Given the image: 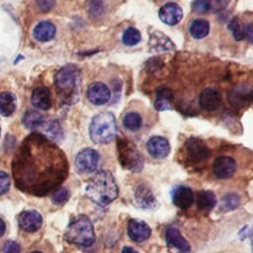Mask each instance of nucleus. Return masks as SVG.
Returning a JSON list of instances; mask_svg holds the SVG:
<instances>
[{"instance_id": "obj_23", "label": "nucleus", "mask_w": 253, "mask_h": 253, "mask_svg": "<svg viewBox=\"0 0 253 253\" xmlns=\"http://www.w3.org/2000/svg\"><path fill=\"white\" fill-rule=\"evenodd\" d=\"M17 100L13 93L2 92L0 94V115L3 117H8L12 115L16 109Z\"/></svg>"}, {"instance_id": "obj_13", "label": "nucleus", "mask_w": 253, "mask_h": 253, "mask_svg": "<svg viewBox=\"0 0 253 253\" xmlns=\"http://www.w3.org/2000/svg\"><path fill=\"white\" fill-rule=\"evenodd\" d=\"M200 106L203 110L208 112H212L218 109L221 103V95L215 88H206L200 95L199 98Z\"/></svg>"}, {"instance_id": "obj_29", "label": "nucleus", "mask_w": 253, "mask_h": 253, "mask_svg": "<svg viewBox=\"0 0 253 253\" xmlns=\"http://www.w3.org/2000/svg\"><path fill=\"white\" fill-rule=\"evenodd\" d=\"M123 124L127 129L135 131V130H138L140 128L141 124H142V119L137 113L130 112V113H127L124 117Z\"/></svg>"}, {"instance_id": "obj_25", "label": "nucleus", "mask_w": 253, "mask_h": 253, "mask_svg": "<svg viewBox=\"0 0 253 253\" xmlns=\"http://www.w3.org/2000/svg\"><path fill=\"white\" fill-rule=\"evenodd\" d=\"M150 41L152 42L153 48H155L157 50L173 49L175 47V45L170 41V39L168 37H166L165 35H163L162 33H160L159 31L154 34H151Z\"/></svg>"}, {"instance_id": "obj_39", "label": "nucleus", "mask_w": 253, "mask_h": 253, "mask_svg": "<svg viewBox=\"0 0 253 253\" xmlns=\"http://www.w3.org/2000/svg\"><path fill=\"white\" fill-rule=\"evenodd\" d=\"M5 231H6V224H5L4 220L0 218V238L4 236Z\"/></svg>"}, {"instance_id": "obj_10", "label": "nucleus", "mask_w": 253, "mask_h": 253, "mask_svg": "<svg viewBox=\"0 0 253 253\" xmlns=\"http://www.w3.org/2000/svg\"><path fill=\"white\" fill-rule=\"evenodd\" d=\"M19 225L26 232H35L39 230L42 224V214L35 211L29 210L23 211L19 215Z\"/></svg>"}, {"instance_id": "obj_17", "label": "nucleus", "mask_w": 253, "mask_h": 253, "mask_svg": "<svg viewBox=\"0 0 253 253\" xmlns=\"http://www.w3.org/2000/svg\"><path fill=\"white\" fill-rule=\"evenodd\" d=\"M32 104L34 107L40 110H47L51 106L50 91L45 86H40L34 89L31 97Z\"/></svg>"}, {"instance_id": "obj_18", "label": "nucleus", "mask_w": 253, "mask_h": 253, "mask_svg": "<svg viewBox=\"0 0 253 253\" xmlns=\"http://www.w3.org/2000/svg\"><path fill=\"white\" fill-rule=\"evenodd\" d=\"M134 201L136 205L143 209H152L156 206V200L146 185H139L134 193Z\"/></svg>"}, {"instance_id": "obj_11", "label": "nucleus", "mask_w": 253, "mask_h": 253, "mask_svg": "<svg viewBox=\"0 0 253 253\" xmlns=\"http://www.w3.org/2000/svg\"><path fill=\"white\" fill-rule=\"evenodd\" d=\"M88 100L94 105H104L110 100L111 92L109 87L102 82H94L89 85L86 92Z\"/></svg>"}, {"instance_id": "obj_36", "label": "nucleus", "mask_w": 253, "mask_h": 253, "mask_svg": "<svg viewBox=\"0 0 253 253\" xmlns=\"http://www.w3.org/2000/svg\"><path fill=\"white\" fill-rule=\"evenodd\" d=\"M211 9V2L209 1H195L193 2V10L198 13H205Z\"/></svg>"}, {"instance_id": "obj_34", "label": "nucleus", "mask_w": 253, "mask_h": 253, "mask_svg": "<svg viewBox=\"0 0 253 253\" xmlns=\"http://www.w3.org/2000/svg\"><path fill=\"white\" fill-rule=\"evenodd\" d=\"M11 185L10 177L7 173L0 171V195H3L8 192Z\"/></svg>"}, {"instance_id": "obj_22", "label": "nucleus", "mask_w": 253, "mask_h": 253, "mask_svg": "<svg viewBox=\"0 0 253 253\" xmlns=\"http://www.w3.org/2000/svg\"><path fill=\"white\" fill-rule=\"evenodd\" d=\"M55 27L49 21L40 22L34 29V37L40 42H48L55 35Z\"/></svg>"}, {"instance_id": "obj_31", "label": "nucleus", "mask_w": 253, "mask_h": 253, "mask_svg": "<svg viewBox=\"0 0 253 253\" xmlns=\"http://www.w3.org/2000/svg\"><path fill=\"white\" fill-rule=\"evenodd\" d=\"M222 204H223L224 209L229 210V211L234 210L239 206L240 199L236 194H233V193L226 194L222 199Z\"/></svg>"}, {"instance_id": "obj_28", "label": "nucleus", "mask_w": 253, "mask_h": 253, "mask_svg": "<svg viewBox=\"0 0 253 253\" xmlns=\"http://www.w3.org/2000/svg\"><path fill=\"white\" fill-rule=\"evenodd\" d=\"M43 126V132L46 136H48L52 140H58L62 136V129L58 122L49 121L48 123H43L42 125Z\"/></svg>"}, {"instance_id": "obj_3", "label": "nucleus", "mask_w": 253, "mask_h": 253, "mask_svg": "<svg viewBox=\"0 0 253 253\" xmlns=\"http://www.w3.org/2000/svg\"><path fill=\"white\" fill-rule=\"evenodd\" d=\"M57 91L63 101L72 103L76 100L79 91V71L73 65H66L60 68L54 79Z\"/></svg>"}, {"instance_id": "obj_35", "label": "nucleus", "mask_w": 253, "mask_h": 253, "mask_svg": "<svg viewBox=\"0 0 253 253\" xmlns=\"http://www.w3.org/2000/svg\"><path fill=\"white\" fill-rule=\"evenodd\" d=\"M2 252L3 253H21V246L16 241L8 240L5 242Z\"/></svg>"}, {"instance_id": "obj_41", "label": "nucleus", "mask_w": 253, "mask_h": 253, "mask_svg": "<svg viewBox=\"0 0 253 253\" xmlns=\"http://www.w3.org/2000/svg\"><path fill=\"white\" fill-rule=\"evenodd\" d=\"M31 253H42L41 251H33V252H31Z\"/></svg>"}, {"instance_id": "obj_14", "label": "nucleus", "mask_w": 253, "mask_h": 253, "mask_svg": "<svg viewBox=\"0 0 253 253\" xmlns=\"http://www.w3.org/2000/svg\"><path fill=\"white\" fill-rule=\"evenodd\" d=\"M127 234L135 242H142L151 234V229L146 222L140 219H130L127 223Z\"/></svg>"}, {"instance_id": "obj_21", "label": "nucleus", "mask_w": 253, "mask_h": 253, "mask_svg": "<svg viewBox=\"0 0 253 253\" xmlns=\"http://www.w3.org/2000/svg\"><path fill=\"white\" fill-rule=\"evenodd\" d=\"M155 95H156V99H155L154 106L156 110L166 111L171 108V103L174 98V95L171 89L165 86H160L156 89Z\"/></svg>"}, {"instance_id": "obj_12", "label": "nucleus", "mask_w": 253, "mask_h": 253, "mask_svg": "<svg viewBox=\"0 0 253 253\" xmlns=\"http://www.w3.org/2000/svg\"><path fill=\"white\" fill-rule=\"evenodd\" d=\"M159 18L166 25L173 26L182 20L183 10L177 3L168 2L160 8Z\"/></svg>"}, {"instance_id": "obj_30", "label": "nucleus", "mask_w": 253, "mask_h": 253, "mask_svg": "<svg viewBox=\"0 0 253 253\" xmlns=\"http://www.w3.org/2000/svg\"><path fill=\"white\" fill-rule=\"evenodd\" d=\"M141 40L140 33L135 28H127L123 34V42L126 45H135Z\"/></svg>"}, {"instance_id": "obj_40", "label": "nucleus", "mask_w": 253, "mask_h": 253, "mask_svg": "<svg viewBox=\"0 0 253 253\" xmlns=\"http://www.w3.org/2000/svg\"><path fill=\"white\" fill-rule=\"evenodd\" d=\"M122 253H138L137 251H135L133 248L131 247H128V246H126L123 248V251Z\"/></svg>"}, {"instance_id": "obj_5", "label": "nucleus", "mask_w": 253, "mask_h": 253, "mask_svg": "<svg viewBox=\"0 0 253 253\" xmlns=\"http://www.w3.org/2000/svg\"><path fill=\"white\" fill-rule=\"evenodd\" d=\"M68 242L82 246H90L95 241V233L92 221L86 215L76 216L68 224L65 234Z\"/></svg>"}, {"instance_id": "obj_24", "label": "nucleus", "mask_w": 253, "mask_h": 253, "mask_svg": "<svg viewBox=\"0 0 253 253\" xmlns=\"http://www.w3.org/2000/svg\"><path fill=\"white\" fill-rule=\"evenodd\" d=\"M216 205V197L211 191H201L197 198V207L202 211H211Z\"/></svg>"}, {"instance_id": "obj_37", "label": "nucleus", "mask_w": 253, "mask_h": 253, "mask_svg": "<svg viewBox=\"0 0 253 253\" xmlns=\"http://www.w3.org/2000/svg\"><path fill=\"white\" fill-rule=\"evenodd\" d=\"M37 4L42 11L46 12V11H49L53 7L54 2L53 1H39V2H37Z\"/></svg>"}, {"instance_id": "obj_32", "label": "nucleus", "mask_w": 253, "mask_h": 253, "mask_svg": "<svg viewBox=\"0 0 253 253\" xmlns=\"http://www.w3.org/2000/svg\"><path fill=\"white\" fill-rule=\"evenodd\" d=\"M228 29L232 32V35L234 37V39L236 41H241L243 38H244V35H243V31L241 30L240 28V25H239V21L237 18H233L229 25H228Z\"/></svg>"}, {"instance_id": "obj_8", "label": "nucleus", "mask_w": 253, "mask_h": 253, "mask_svg": "<svg viewBox=\"0 0 253 253\" xmlns=\"http://www.w3.org/2000/svg\"><path fill=\"white\" fill-rule=\"evenodd\" d=\"M188 158L193 162H201L209 158L211 150L204 140L198 137H191L185 143Z\"/></svg>"}, {"instance_id": "obj_42", "label": "nucleus", "mask_w": 253, "mask_h": 253, "mask_svg": "<svg viewBox=\"0 0 253 253\" xmlns=\"http://www.w3.org/2000/svg\"><path fill=\"white\" fill-rule=\"evenodd\" d=\"M0 134H1V127H0Z\"/></svg>"}, {"instance_id": "obj_38", "label": "nucleus", "mask_w": 253, "mask_h": 253, "mask_svg": "<svg viewBox=\"0 0 253 253\" xmlns=\"http://www.w3.org/2000/svg\"><path fill=\"white\" fill-rule=\"evenodd\" d=\"M243 35H244V37H246L248 39L249 42L252 41V25H251V23L247 24V26L244 29Z\"/></svg>"}, {"instance_id": "obj_6", "label": "nucleus", "mask_w": 253, "mask_h": 253, "mask_svg": "<svg viewBox=\"0 0 253 253\" xmlns=\"http://www.w3.org/2000/svg\"><path fill=\"white\" fill-rule=\"evenodd\" d=\"M118 159L121 165L131 172H139L143 168V157L130 141L118 138Z\"/></svg>"}, {"instance_id": "obj_15", "label": "nucleus", "mask_w": 253, "mask_h": 253, "mask_svg": "<svg viewBox=\"0 0 253 253\" xmlns=\"http://www.w3.org/2000/svg\"><path fill=\"white\" fill-rule=\"evenodd\" d=\"M147 150L155 158H164L170 152L169 141L162 136H152L146 144Z\"/></svg>"}, {"instance_id": "obj_4", "label": "nucleus", "mask_w": 253, "mask_h": 253, "mask_svg": "<svg viewBox=\"0 0 253 253\" xmlns=\"http://www.w3.org/2000/svg\"><path fill=\"white\" fill-rule=\"evenodd\" d=\"M89 133L95 143L107 144L113 141L117 134V125L114 115L109 112L96 115L91 121Z\"/></svg>"}, {"instance_id": "obj_27", "label": "nucleus", "mask_w": 253, "mask_h": 253, "mask_svg": "<svg viewBox=\"0 0 253 253\" xmlns=\"http://www.w3.org/2000/svg\"><path fill=\"white\" fill-rule=\"evenodd\" d=\"M23 123L28 128H38L42 126V125L44 123V120L43 116L41 113L30 110L24 115Z\"/></svg>"}, {"instance_id": "obj_19", "label": "nucleus", "mask_w": 253, "mask_h": 253, "mask_svg": "<svg viewBox=\"0 0 253 253\" xmlns=\"http://www.w3.org/2000/svg\"><path fill=\"white\" fill-rule=\"evenodd\" d=\"M166 241L168 244L176 247L179 251L183 253H189L191 251V246L189 242L181 235L180 231L175 227H169L165 233Z\"/></svg>"}, {"instance_id": "obj_7", "label": "nucleus", "mask_w": 253, "mask_h": 253, "mask_svg": "<svg viewBox=\"0 0 253 253\" xmlns=\"http://www.w3.org/2000/svg\"><path fill=\"white\" fill-rule=\"evenodd\" d=\"M99 153L93 148H84L76 155L74 166L78 173L89 174L96 170L99 164Z\"/></svg>"}, {"instance_id": "obj_26", "label": "nucleus", "mask_w": 253, "mask_h": 253, "mask_svg": "<svg viewBox=\"0 0 253 253\" xmlns=\"http://www.w3.org/2000/svg\"><path fill=\"white\" fill-rule=\"evenodd\" d=\"M210 32V24L205 19H197L195 20L191 27L190 33L195 39H203L205 38Z\"/></svg>"}, {"instance_id": "obj_20", "label": "nucleus", "mask_w": 253, "mask_h": 253, "mask_svg": "<svg viewBox=\"0 0 253 253\" xmlns=\"http://www.w3.org/2000/svg\"><path fill=\"white\" fill-rule=\"evenodd\" d=\"M252 90L246 86H236L228 93V100L236 107L244 106L246 103L251 102Z\"/></svg>"}, {"instance_id": "obj_1", "label": "nucleus", "mask_w": 253, "mask_h": 253, "mask_svg": "<svg viewBox=\"0 0 253 253\" xmlns=\"http://www.w3.org/2000/svg\"><path fill=\"white\" fill-rule=\"evenodd\" d=\"M16 185L23 191L43 195L67 174L65 155L44 136L34 133L23 142L13 162Z\"/></svg>"}, {"instance_id": "obj_16", "label": "nucleus", "mask_w": 253, "mask_h": 253, "mask_svg": "<svg viewBox=\"0 0 253 253\" xmlns=\"http://www.w3.org/2000/svg\"><path fill=\"white\" fill-rule=\"evenodd\" d=\"M172 202L180 209H188L194 202V194L191 188L178 186L172 192Z\"/></svg>"}, {"instance_id": "obj_2", "label": "nucleus", "mask_w": 253, "mask_h": 253, "mask_svg": "<svg viewBox=\"0 0 253 253\" xmlns=\"http://www.w3.org/2000/svg\"><path fill=\"white\" fill-rule=\"evenodd\" d=\"M85 193L92 202L100 207H105L116 200L119 188L111 172L100 170L90 178Z\"/></svg>"}, {"instance_id": "obj_9", "label": "nucleus", "mask_w": 253, "mask_h": 253, "mask_svg": "<svg viewBox=\"0 0 253 253\" xmlns=\"http://www.w3.org/2000/svg\"><path fill=\"white\" fill-rule=\"evenodd\" d=\"M235 170V160L229 156H218L212 163V173L216 178L219 179H226L231 177Z\"/></svg>"}, {"instance_id": "obj_33", "label": "nucleus", "mask_w": 253, "mask_h": 253, "mask_svg": "<svg viewBox=\"0 0 253 253\" xmlns=\"http://www.w3.org/2000/svg\"><path fill=\"white\" fill-rule=\"evenodd\" d=\"M68 197H69L68 191L65 188H60V189L56 190L53 193V195L51 197V200L54 204L61 205V204L65 203L68 200Z\"/></svg>"}]
</instances>
